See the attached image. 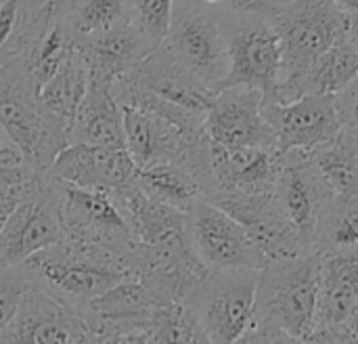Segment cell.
<instances>
[{
  "mask_svg": "<svg viewBox=\"0 0 358 344\" xmlns=\"http://www.w3.org/2000/svg\"><path fill=\"white\" fill-rule=\"evenodd\" d=\"M197 2H201V4H206V6H210V4H218V2H224V0H197Z\"/></svg>",
  "mask_w": 358,
  "mask_h": 344,
  "instance_id": "obj_43",
  "label": "cell"
},
{
  "mask_svg": "<svg viewBox=\"0 0 358 344\" xmlns=\"http://www.w3.org/2000/svg\"><path fill=\"white\" fill-rule=\"evenodd\" d=\"M128 78L151 95L178 105L191 113L206 118V111L214 99V90L191 76L182 65H178L164 46L153 48L130 74Z\"/></svg>",
  "mask_w": 358,
  "mask_h": 344,
  "instance_id": "obj_21",
  "label": "cell"
},
{
  "mask_svg": "<svg viewBox=\"0 0 358 344\" xmlns=\"http://www.w3.org/2000/svg\"><path fill=\"white\" fill-rule=\"evenodd\" d=\"M19 202H21L19 195L8 193V191H0V229H2V225L6 223V219L10 216V212L15 210V206Z\"/></svg>",
  "mask_w": 358,
  "mask_h": 344,
  "instance_id": "obj_37",
  "label": "cell"
},
{
  "mask_svg": "<svg viewBox=\"0 0 358 344\" xmlns=\"http://www.w3.org/2000/svg\"><path fill=\"white\" fill-rule=\"evenodd\" d=\"M331 198L334 191L319 174L308 151H279L275 202L287 216V221L296 227L308 252L315 225Z\"/></svg>",
  "mask_w": 358,
  "mask_h": 344,
  "instance_id": "obj_15",
  "label": "cell"
},
{
  "mask_svg": "<svg viewBox=\"0 0 358 344\" xmlns=\"http://www.w3.org/2000/svg\"><path fill=\"white\" fill-rule=\"evenodd\" d=\"M321 259L302 252L266 263L256 280L254 324L271 326L302 343L313 332Z\"/></svg>",
  "mask_w": 358,
  "mask_h": 344,
  "instance_id": "obj_4",
  "label": "cell"
},
{
  "mask_svg": "<svg viewBox=\"0 0 358 344\" xmlns=\"http://www.w3.org/2000/svg\"><path fill=\"white\" fill-rule=\"evenodd\" d=\"M76 40L78 38L67 21V15L55 8L40 6L34 32L23 53L17 57L31 82L38 86V90L57 71L63 59L76 48Z\"/></svg>",
  "mask_w": 358,
  "mask_h": 344,
  "instance_id": "obj_24",
  "label": "cell"
},
{
  "mask_svg": "<svg viewBox=\"0 0 358 344\" xmlns=\"http://www.w3.org/2000/svg\"><path fill=\"white\" fill-rule=\"evenodd\" d=\"M31 288L80 311L86 303L132 280L128 256L101 246L63 240L19 265Z\"/></svg>",
  "mask_w": 358,
  "mask_h": 344,
  "instance_id": "obj_1",
  "label": "cell"
},
{
  "mask_svg": "<svg viewBox=\"0 0 358 344\" xmlns=\"http://www.w3.org/2000/svg\"><path fill=\"white\" fill-rule=\"evenodd\" d=\"M31 288L27 277L19 267H2L0 265V330L15 315L21 298Z\"/></svg>",
  "mask_w": 358,
  "mask_h": 344,
  "instance_id": "obj_34",
  "label": "cell"
},
{
  "mask_svg": "<svg viewBox=\"0 0 358 344\" xmlns=\"http://www.w3.org/2000/svg\"><path fill=\"white\" fill-rule=\"evenodd\" d=\"M136 172L134 162L126 149L94 147V145H65L46 174L55 181L101 193H113L132 183Z\"/></svg>",
  "mask_w": 358,
  "mask_h": 344,
  "instance_id": "obj_18",
  "label": "cell"
},
{
  "mask_svg": "<svg viewBox=\"0 0 358 344\" xmlns=\"http://www.w3.org/2000/svg\"><path fill=\"white\" fill-rule=\"evenodd\" d=\"M0 139H4V135H2V128H0Z\"/></svg>",
  "mask_w": 358,
  "mask_h": 344,
  "instance_id": "obj_44",
  "label": "cell"
},
{
  "mask_svg": "<svg viewBox=\"0 0 358 344\" xmlns=\"http://www.w3.org/2000/svg\"><path fill=\"white\" fill-rule=\"evenodd\" d=\"M166 53L210 90L218 92L229 74L227 32L201 2H174L164 42Z\"/></svg>",
  "mask_w": 358,
  "mask_h": 344,
  "instance_id": "obj_5",
  "label": "cell"
},
{
  "mask_svg": "<svg viewBox=\"0 0 358 344\" xmlns=\"http://www.w3.org/2000/svg\"><path fill=\"white\" fill-rule=\"evenodd\" d=\"M300 344H358V340H336V338H321V336H308Z\"/></svg>",
  "mask_w": 358,
  "mask_h": 344,
  "instance_id": "obj_40",
  "label": "cell"
},
{
  "mask_svg": "<svg viewBox=\"0 0 358 344\" xmlns=\"http://www.w3.org/2000/svg\"><path fill=\"white\" fill-rule=\"evenodd\" d=\"M157 301L134 280H126L86 303L78 313L86 332L105 338H134L147 334Z\"/></svg>",
  "mask_w": 358,
  "mask_h": 344,
  "instance_id": "obj_17",
  "label": "cell"
},
{
  "mask_svg": "<svg viewBox=\"0 0 358 344\" xmlns=\"http://www.w3.org/2000/svg\"><path fill=\"white\" fill-rule=\"evenodd\" d=\"M331 2H336V4H338V6H342L344 11H348V13L357 15L358 0H331Z\"/></svg>",
  "mask_w": 358,
  "mask_h": 344,
  "instance_id": "obj_41",
  "label": "cell"
},
{
  "mask_svg": "<svg viewBox=\"0 0 358 344\" xmlns=\"http://www.w3.org/2000/svg\"><path fill=\"white\" fill-rule=\"evenodd\" d=\"M78 0H36L38 6H46V8H55L63 15H67L71 11V6L76 4Z\"/></svg>",
  "mask_w": 358,
  "mask_h": 344,
  "instance_id": "obj_39",
  "label": "cell"
},
{
  "mask_svg": "<svg viewBox=\"0 0 358 344\" xmlns=\"http://www.w3.org/2000/svg\"><path fill=\"white\" fill-rule=\"evenodd\" d=\"M128 344H149V343H147V336L143 334V336H134V338H132Z\"/></svg>",
  "mask_w": 358,
  "mask_h": 344,
  "instance_id": "obj_42",
  "label": "cell"
},
{
  "mask_svg": "<svg viewBox=\"0 0 358 344\" xmlns=\"http://www.w3.org/2000/svg\"><path fill=\"white\" fill-rule=\"evenodd\" d=\"M149 344H212L195 315L185 305H164L147 328Z\"/></svg>",
  "mask_w": 358,
  "mask_h": 344,
  "instance_id": "obj_31",
  "label": "cell"
},
{
  "mask_svg": "<svg viewBox=\"0 0 358 344\" xmlns=\"http://www.w3.org/2000/svg\"><path fill=\"white\" fill-rule=\"evenodd\" d=\"M0 128L38 172H46L67 145V124L42 107L38 86L17 59L0 65Z\"/></svg>",
  "mask_w": 358,
  "mask_h": 344,
  "instance_id": "obj_2",
  "label": "cell"
},
{
  "mask_svg": "<svg viewBox=\"0 0 358 344\" xmlns=\"http://www.w3.org/2000/svg\"><path fill=\"white\" fill-rule=\"evenodd\" d=\"M187 240L210 271H260L266 265L248 231L203 198L187 214Z\"/></svg>",
  "mask_w": 358,
  "mask_h": 344,
  "instance_id": "obj_9",
  "label": "cell"
},
{
  "mask_svg": "<svg viewBox=\"0 0 358 344\" xmlns=\"http://www.w3.org/2000/svg\"><path fill=\"white\" fill-rule=\"evenodd\" d=\"M134 185L153 202L189 214L201 200V187L197 181L176 164H155L149 168H136Z\"/></svg>",
  "mask_w": 358,
  "mask_h": 344,
  "instance_id": "obj_27",
  "label": "cell"
},
{
  "mask_svg": "<svg viewBox=\"0 0 358 344\" xmlns=\"http://www.w3.org/2000/svg\"><path fill=\"white\" fill-rule=\"evenodd\" d=\"M132 338H105V336H96L90 332H84L73 344H128Z\"/></svg>",
  "mask_w": 358,
  "mask_h": 344,
  "instance_id": "obj_38",
  "label": "cell"
},
{
  "mask_svg": "<svg viewBox=\"0 0 358 344\" xmlns=\"http://www.w3.org/2000/svg\"><path fill=\"white\" fill-rule=\"evenodd\" d=\"M69 143L124 149L122 109L111 97V86L88 82V90L67 126Z\"/></svg>",
  "mask_w": 358,
  "mask_h": 344,
  "instance_id": "obj_25",
  "label": "cell"
},
{
  "mask_svg": "<svg viewBox=\"0 0 358 344\" xmlns=\"http://www.w3.org/2000/svg\"><path fill=\"white\" fill-rule=\"evenodd\" d=\"M308 153L334 195L358 198V128H344L336 141Z\"/></svg>",
  "mask_w": 358,
  "mask_h": 344,
  "instance_id": "obj_28",
  "label": "cell"
},
{
  "mask_svg": "<svg viewBox=\"0 0 358 344\" xmlns=\"http://www.w3.org/2000/svg\"><path fill=\"white\" fill-rule=\"evenodd\" d=\"M262 95L254 88H222L214 95L206 118V137L229 151L275 149V135L262 116Z\"/></svg>",
  "mask_w": 358,
  "mask_h": 344,
  "instance_id": "obj_13",
  "label": "cell"
},
{
  "mask_svg": "<svg viewBox=\"0 0 358 344\" xmlns=\"http://www.w3.org/2000/svg\"><path fill=\"white\" fill-rule=\"evenodd\" d=\"M174 0H130V23L157 48L170 27Z\"/></svg>",
  "mask_w": 358,
  "mask_h": 344,
  "instance_id": "obj_33",
  "label": "cell"
},
{
  "mask_svg": "<svg viewBox=\"0 0 358 344\" xmlns=\"http://www.w3.org/2000/svg\"><path fill=\"white\" fill-rule=\"evenodd\" d=\"M50 179L21 200L0 229V265L19 267L34 254L63 242Z\"/></svg>",
  "mask_w": 358,
  "mask_h": 344,
  "instance_id": "obj_16",
  "label": "cell"
},
{
  "mask_svg": "<svg viewBox=\"0 0 358 344\" xmlns=\"http://www.w3.org/2000/svg\"><path fill=\"white\" fill-rule=\"evenodd\" d=\"M50 189L65 240L101 246L122 256L130 254L134 242L109 193L80 189L55 179H50Z\"/></svg>",
  "mask_w": 358,
  "mask_h": 344,
  "instance_id": "obj_8",
  "label": "cell"
},
{
  "mask_svg": "<svg viewBox=\"0 0 358 344\" xmlns=\"http://www.w3.org/2000/svg\"><path fill=\"white\" fill-rule=\"evenodd\" d=\"M206 202L235 219L266 263L308 252L296 227L277 206L275 193H214Z\"/></svg>",
  "mask_w": 358,
  "mask_h": 344,
  "instance_id": "obj_14",
  "label": "cell"
},
{
  "mask_svg": "<svg viewBox=\"0 0 358 344\" xmlns=\"http://www.w3.org/2000/svg\"><path fill=\"white\" fill-rule=\"evenodd\" d=\"M128 267L132 280L147 288L159 307L182 305L208 273L187 238L157 246L134 244L128 254Z\"/></svg>",
  "mask_w": 358,
  "mask_h": 344,
  "instance_id": "obj_10",
  "label": "cell"
},
{
  "mask_svg": "<svg viewBox=\"0 0 358 344\" xmlns=\"http://www.w3.org/2000/svg\"><path fill=\"white\" fill-rule=\"evenodd\" d=\"M227 8L241 17V15H266L271 11V2L268 0H224Z\"/></svg>",
  "mask_w": 358,
  "mask_h": 344,
  "instance_id": "obj_36",
  "label": "cell"
},
{
  "mask_svg": "<svg viewBox=\"0 0 358 344\" xmlns=\"http://www.w3.org/2000/svg\"><path fill=\"white\" fill-rule=\"evenodd\" d=\"M76 38L130 23V0H78L67 13Z\"/></svg>",
  "mask_w": 358,
  "mask_h": 344,
  "instance_id": "obj_32",
  "label": "cell"
},
{
  "mask_svg": "<svg viewBox=\"0 0 358 344\" xmlns=\"http://www.w3.org/2000/svg\"><path fill=\"white\" fill-rule=\"evenodd\" d=\"M73 343H76V340H73ZM73 343H71V344H73Z\"/></svg>",
  "mask_w": 358,
  "mask_h": 344,
  "instance_id": "obj_45",
  "label": "cell"
},
{
  "mask_svg": "<svg viewBox=\"0 0 358 344\" xmlns=\"http://www.w3.org/2000/svg\"><path fill=\"white\" fill-rule=\"evenodd\" d=\"M76 46L88 67L90 82L105 86L128 76L153 50V44L132 23L78 38Z\"/></svg>",
  "mask_w": 358,
  "mask_h": 344,
  "instance_id": "obj_20",
  "label": "cell"
},
{
  "mask_svg": "<svg viewBox=\"0 0 358 344\" xmlns=\"http://www.w3.org/2000/svg\"><path fill=\"white\" fill-rule=\"evenodd\" d=\"M84 332L78 311L29 288L10 322L0 330V344H71Z\"/></svg>",
  "mask_w": 358,
  "mask_h": 344,
  "instance_id": "obj_19",
  "label": "cell"
},
{
  "mask_svg": "<svg viewBox=\"0 0 358 344\" xmlns=\"http://www.w3.org/2000/svg\"><path fill=\"white\" fill-rule=\"evenodd\" d=\"M358 74V38L348 36L302 74L277 84L273 101L266 103H289L306 95H336L357 80Z\"/></svg>",
  "mask_w": 358,
  "mask_h": 344,
  "instance_id": "obj_22",
  "label": "cell"
},
{
  "mask_svg": "<svg viewBox=\"0 0 358 344\" xmlns=\"http://www.w3.org/2000/svg\"><path fill=\"white\" fill-rule=\"evenodd\" d=\"M258 271H210L182 303L212 344H237L254 326Z\"/></svg>",
  "mask_w": 358,
  "mask_h": 344,
  "instance_id": "obj_6",
  "label": "cell"
},
{
  "mask_svg": "<svg viewBox=\"0 0 358 344\" xmlns=\"http://www.w3.org/2000/svg\"><path fill=\"white\" fill-rule=\"evenodd\" d=\"M88 67L76 46L63 59L57 71L42 84V88L38 90V99L48 113H52L55 118L63 120L69 126L76 109L80 107L88 90Z\"/></svg>",
  "mask_w": 358,
  "mask_h": 344,
  "instance_id": "obj_26",
  "label": "cell"
},
{
  "mask_svg": "<svg viewBox=\"0 0 358 344\" xmlns=\"http://www.w3.org/2000/svg\"><path fill=\"white\" fill-rule=\"evenodd\" d=\"M319 259V292L308 336L358 340V250Z\"/></svg>",
  "mask_w": 358,
  "mask_h": 344,
  "instance_id": "obj_11",
  "label": "cell"
},
{
  "mask_svg": "<svg viewBox=\"0 0 358 344\" xmlns=\"http://www.w3.org/2000/svg\"><path fill=\"white\" fill-rule=\"evenodd\" d=\"M237 344H300L294 340L292 336H287L285 332L271 328V326H262V324H254L248 334Z\"/></svg>",
  "mask_w": 358,
  "mask_h": 344,
  "instance_id": "obj_35",
  "label": "cell"
},
{
  "mask_svg": "<svg viewBox=\"0 0 358 344\" xmlns=\"http://www.w3.org/2000/svg\"><path fill=\"white\" fill-rule=\"evenodd\" d=\"M262 116L273 128L277 151H313L336 141L342 120L336 95H306L289 103H264Z\"/></svg>",
  "mask_w": 358,
  "mask_h": 344,
  "instance_id": "obj_12",
  "label": "cell"
},
{
  "mask_svg": "<svg viewBox=\"0 0 358 344\" xmlns=\"http://www.w3.org/2000/svg\"><path fill=\"white\" fill-rule=\"evenodd\" d=\"M279 44L281 74L279 82L302 74L329 48L357 34V15L344 11L331 0H292L273 4L266 13Z\"/></svg>",
  "mask_w": 358,
  "mask_h": 344,
  "instance_id": "obj_3",
  "label": "cell"
},
{
  "mask_svg": "<svg viewBox=\"0 0 358 344\" xmlns=\"http://www.w3.org/2000/svg\"><path fill=\"white\" fill-rule=\"evenodd\" d=\"M229 74L222 88H254L264 103L273 101L281 74V44L266 15H241L227 32Z\"/></svg>",
  "mask_w": 358,
  "mask_h": 344,
  "instance_id": "obj_7",
  "label": "cell"
},
{
  "mask_svg": "<svg viewBox=\"0 0 358 344\" xmlns=\"http://www.w3.org/2000/svg\"><path fill=\"white\" fill-rule=\"evenodd\" d=\"M38 15L36 0H0V65L23 53Z\"/></svg>",
  "mask_w": 358,
  "mask_h": 344,
  "instance_id": "obj_30",
  "label": "cell"
},
{
  "mask_svg": "<svg viewBox=\"0 0 358 344\" xmlns=\"http://www.w3.org/2000/svg\"><path fill=\"white\" fill-rule=\"evenodd\" d=\"M358 250V198L334 195L323 208L313 242L310 252L317 256L357 252Z\"/></svg>",
  "mask_w": 358,
  "mask_h": 344,
  "instance_id": "obj_29",
  "label": "cell"
},
{
  "mask_svg": "<svg viewBox=\"0 0 358 344\" xmlns=\"http://www.w3.org/2000/svg\"><path fill=\"white\" fill-rule=\"evenodd\" d=\"M130 238L141 246H157L187 238V214L149 200L134 181L109 193Z\"/></svg>",
  "mask_w": 358,
  "mask_h": 344,
  "instance_id": "obj_23",
  "label": "cell"
}]
</instances>
